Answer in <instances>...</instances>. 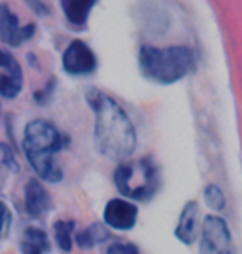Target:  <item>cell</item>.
Masks as SVG:
<instances>
[{
  "mask_svg": "<svg viewBox=\"0 0 242 254\" xmlns=\"http://www.w3.org/2000/svg\"><path fill=\"white\" fill-rule=\"evenodd\" d=\"M94 111V142L102 157L125 163L138 146V133L131 116L112 95L97 88H88L84 94Z\"/></svg>",
  "mask_w": 242,
  "mask_h": 254,
  "instance_id": "6da1fadb",
  "label": "cell"
},
{
  "mask_svg": "<svg viewBox=\"0 0 242 254\" xmlns=\"http://www.w3.org/2000/svg\"><path fill=\"white\" fill-rule=\"evenodd\" d=\"M138 65L147 80L170 86L195 71V53L188 45L155 47L144 43L138 51Z\"/></svg>",
  "mask_w": 242,
  "mask_h": 254,
  "instance_id": "7a4b0ae2",
  "label": "cell"
},
{
  "mask_svg": "<svg viewBox=\"0 0 242 254\" xmlns=\"http://www.w3.org/2000/svg\"><path fill=\"white\" fill-rule=\"evenodd\" d=\"M23 151L26 157L34 155H56L71 144V138L63 135L56 124L43 118L30 120L24 126Z\"/></svg>",
  "mask_w": 242,
  "mask_h": 254,
  "instance_id": "3957f363",
  "label": "cell"
},
{
  "mask_svg": "<svg viewBox=\"0 0 242 254\" xmlns=\"http://www.w3.org/2000/svg\"><path fill=\"white\" fill-rule=\"evenodd\" d=\"M199 254H235L233 234L220 215H205L199 232Z\"/></svg>",
  "mask_w": 242,
  "mask_h": 254,
  "instance_id": "277c9868",
  "label": "cell"
},
{
  "mask_svg": "<svg viewBox=\"0 0 242 254\" xmlns=\"http://www.w3.org/2000/svg\"><path fill=\"white\" fill-rule=\"evenodd\" d=\"M62 67L71 77H90L97 71L99 60L94 49L82 40H73L63 49Z\"/></svg>",
  "mask_w": 242,
  "mask_h": 254,
  "instance_id": "5b68a950",
  "label": "cell"
},
{
  "mask_svg": "<svg viewBox=\"0 0 242 254\" xmlns=\"http://www.w3.org/2000/svg\"><path fill=\"white\" fill-rule=\"evenodd\" d=\"M138 222V206L125 198H110L102 209V224L108 230L131 232Z\"/></svg>",
  "mask_w": 242,
  "mask_h": 254,
  "instance_id": "8992f818",
  "label": "cell"
},
{
  "mask_svg": "<svg viewBox=\"0 0 242 254\" xmlns=\"http://www.w3.org/2000/svg\"><path fill=\"white\" fill-rule=\"evenodd\" d=\"M36 24H21L19 17L9 9L8 4L0 2V41L8 47H21L36 36Z\"/></svg>",
  "mask_w": 242,
  "mask_h": 254,
  "instance_id": "52a82bcc",
  "label": "cell"
},
{
  "mask_svg": "<svg viewBox=\"0 0 242 254\" xmlns=\"http://www.w3.org/2000/svg\"><path fill=\"white\" fill-rule=\"evenodd\" d=\"M52 209V196L38 178L24 183V211L32 219H41Z\"/></svg>",
  "mask_w": 242,
  "mask_h": 254,
  "instance_id": "ba28073f",
  "label": "cell"
},
{
  "mask_svg": "<svg viewBox=\"0 0 242 254\" xmlns=\"http://www.w3.org/2000/svg\"><path fill=\"white\" fill-rule=\"evenodd\" d=\"M197 217H199V206L195 200H190L187 202L179 213V219H177V226L173 230V236L177 241H181L183 245L192 247L197 241Z\"/></svg>",
  "mask_w": 242,
  "mask_h": 254,
  "instance_id": "9c48e42d",
  "label": "cell"
},
{
  "mask_svg": "<svg viewBox=\"0 0 242 254\" xmlns=\"http://www.w3.org/2000/svg\"><path fill=\"white\" fill-rule=\"evenodd\" d=\"M95 6H97L95 0H62L60 2L65 23L73 30H86L88 19Z\"/></svg>",
  "mask_w": 242,
  "mask_h": 254,
  "instance_id": "30bf717a",
  "label": "cell"
},
{
  "mask_svg": "<svg viewBox=\"0 0 242 254\" xmlns=\"http://www.w3.org/2000/svg\"><path fill=\"white\" fill-rule=\"evenodd\" d=\"M32 170L38 174V180L41 183H60L63 180V168L56 155H34L26 157Z\"/></svg>",
  "mask_w": 242,
  "mask_h": 254,
  "instance_id": "8fae6325",
  "label": "cell"
},
{
  "mask_svg": "<svg viewBox=\"0 0 242 254\" xmlns=\"http://www.w3.org/2000/svg\"><path fill=\"white\" fill-rule=\"evenodd\" d=\"M21 254H48L50 253V239L48 234L39 226H26L19 239Z\"/></svg>",
  "mask_w": 242,
  "mask_h": 254,
  "instance_id": "7c38bea8",
  "label": "cell"
},
{
  "mask_svg": "<svg viewBox=\"0 0 242 254\" xmlns=\"http://www.w3.org/2000/svg\"><path fill=\"white\" fill-rule=\"evenodd\" d=\"M110 238H112V234H110V230L102 222H94V224H90L88 228L75 234V243H77L78 249H82V251H92L94 247L102 245V243L110 241Z\"/></svg>",
  "mask_w": 242,
  "mask_h": 254,
  "instance_id": "4fadbf2b",
  "label": "cell"
},
{
  "mask_svg": "<svg viewBox=\"0 0 242 254\" xmlns=\"http://www.w3.org/2000/svg\"><path fill=\"white\" fill-rule=\"evenodd\" d=\"M75 230H77V221L75 219H58L52 224V238L56 247L63 254H69L75 245Z\"/></svg>",
  "mask_w": 242,
  "mask_h": 254,
  "instance_id": "5bb4252c",
  "label": "cell"
},
{
  "mask_svg": "<svg viewBox=\"0 0 242 254\" xmlns=\"http://www.w3.org/2000/svg\"><path fill=\"white\" fill-rule=\"evenodd\" d=\"M203 200L212 211H222V209H226V206H227L226 192H224V189H222L220 185H216V183H207V185H205Z\"/></svg>",
  "mask_w": 242,
  "mask_h": 254,
  "instance_id": "9a60e30c",
  "label": "cell"
},
{
  "mask_svg": "<svg viewBox=\"0 0 242 254\" xmlns=\"http://www.w3.org/2000/svg\"><path fill=\"white\" fill-rule=\"evenodd\" d=\"M23 79L11 77L8 73H0V97L13 101L23 92Z\"/></svg>",
  "mask_w": 242,
  "mask_h": 254,
  "instance_id": "2e32d148",
  "label": "cell"
},
{
  "mask_svg": "<svg viewBox=\"0 0 242 254\" xmlns=\"http://www.w3.org/2000/svg\"><path fill=\"white\" fill-rule=\"evenodd\" d=\"M0 73H8L11 77H17V79L24 80L23 67H21L19 60H17L11 53L4 51V49H0Z\"/></svg>",
  "mask_w": 242,
  "mask_h": 254,
  "instance_id": "e0dca14e",
  "label": "cell"
},
{
  "mask_svg": "<svg viewBox=\"0 0 242 254\" xmlns=\"http://www.w3.org/2000/svg\"><path fill=\"white\" fill-rule=\"evenodd\" d=\"M0 165H4L11 174H19V170H21L15 150L8 142H0Z\"/></svg>",
  "mask_w": 242,
  "mask_h": 254,
  "instance_id": "ac0fdd59",
  "label": "cell"
},
{
  "mask_svg": "<svg viewBox=\"0 0 242 254\" xmlns=\"http://www.w3.org/2000/svg\"><path fill=\"white\" fill-rule=\"evenodd\" d=\"M56 86H58V79H56V77H50L45 86L36 90V92H34V101H36V105L50 103V99H52V95H54V92H56Z\"/></svg>",
  "mask_w": 242,
  "mask_h": 254,
  "instance_id": "d6986e66",
  "label": "cell"
},
{
  "mask_svg": "<svg viewBox=\"0 0 242 254\" xmlns=\"http://www.w3.org/2000/svg\"><path fill=\"white\" fill-rule=\"evenodd\" d=\"M11 222H13L11 209H9L4 200H0V241L8 236L9 228H11Z\"/></svg>",
  "mask_w": 242,
  "mask_h": 254,
  "instance_id": "ffe728a7",
  "label": "cell"
},
{
  "mask_svg": "<svg viewBox=\"0 0 242 254\" xmlns=\"http://www.w3.org/2000/svg\"><path fill=\"white\" fill-rule=\"evenodd\" d=\"M106 254H142L140 249L134 243H127V241H117L106 249Z\"/></svg>",
  "mask_w": 242,
  "mask_h": 254,
  "instance_id": "44dd1931",
  "label": "cell"
},
{
  "mask_svg": "<svg viewBox=\"0 0 242 254\" xmlns=\"http://www.w3.org/2000/svg\"><path fill=\"white\" fill-rule=\"evenodd\" d=\"M24 6L28 9H32V13L38 17H48L50 15V8L45 2H38V0H26Z\"/></svg>",
  "mask_w": 242,
  "mask_h": 254,
  "instance_id": "7402d4cb",
  "label": "cell"
},
{
  "mask_svg": "<svg viewBox=\"0 0 242 254\" xmlns=\"http://www.w3.org/2000/svg\"><path fill=\"white\" fill-rule=\"evenodd\" d=\"M28 62H30V65H34L36 69H39L38 60H36V55H34V53H28Z\"/></svg>",
  "mask_w": 242,
  "mask_h": 254,
  "instance_id": "603a6c76",
  "label": "cell"
},
{
  "mask_svg": "<svg viewBox=\"0 0 242 254\" xmlns=\"http://www.w3.org/2000/svg\"><path fill=\"white\" fill-rule=\"evenodd\" d=\"M0 116H2V101H0Z\"/></svg>",
  "mask_w": 242,
  "mask_h": 254,
  "instance_id": "cb8c5ba5",
  "label": "cell"
}]
</instances>
